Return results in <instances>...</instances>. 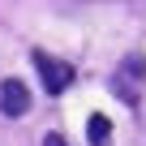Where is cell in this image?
Listing matches in <instances>:
<instances>
[{
    "label": "cell",
    "instance_id": "cell-1",
    "mask_svg": "<svg viewBox=\"0 0 146 146\" xmlns=\"http://www.w3.org/2000/svg\"><path fill=\"white\" fill-rule=\"evenodd\" d=\"M30 60H35V69H39V78H43L47 95H60V90H69V82H73V69H69L64 60H56V56H47V52H35Z\"/></svg>",
    "mask_w": 146,
    "mask_h": 146
},
{
    "label": "cell",
    "instance_id": "cell-2",
    "mask_svg": "<svg viewBox=\"0 0 146 146\" xmlns=\"http://www.w3.org/2000/svg\"><path fill=\"white\" fill-rule=\"evenodd\" d=\"M30 112V90L22 78H5L0 82V116H26Z\"/></svg>",
    "mask_w": 146,
    "mask_h": 146
},
{
    "label": "cell",
    "instance_id": "cell-3",
    "mask_svg": "<svg viewBox=\"0 0 146 146\" xmlns=\"http://www.w3.org/2000/svg\"><path fill=\"white\" fill-rule=\"evenodd\" d=\"M86 137H90V146H112V120L103 112H95L86 120Z\"/></svg>",
    "mask_w": 146,
    "mask_h": 146
},
{
    "label": "cell",
    "instance_id": "cell-4",
    "mask_svg": "<svg viewBox=\"0 0 146 146\" xmlns=\"http://www.w3.org/2000/svg\"><path fill=\"white\" fill-rule=\"evenodd\" d=\"M43 146H69V142H64L60 133H43Z\"/></svg>",
    "mask_w": 146,
    "mask_h": 146
}]
</instances>
